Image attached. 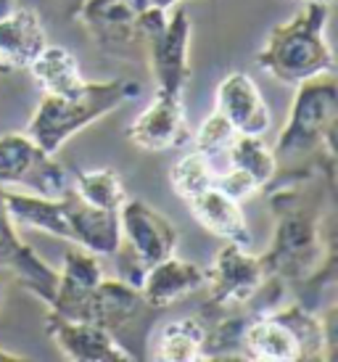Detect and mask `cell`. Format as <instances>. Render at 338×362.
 I'll use <instances>...</instances> for the list:
<instances>
[{"label": "cell", "instance_id": "1", "mask_svg": "<svg viewBox=\"0 0 338 362\" xmlns=\"http://www.w3.org/2000/svg\"><path fill=\"white\" fill-rule=\"evenodd\" d=\"M336 185V167H312L301 172H278L269 182L267 204L275 214L269 249L259 259L267 278L301 291V304L336 275L333 217H325Z\"/></svg>", "mask_w": 338, "mask_h": 362}, {"label": "cell", "instance_id": "2", "mask_svg": "<svg viewBox=\"0 0 338 362\" xmlns=\"http://www.w3.org/2000/svg\"><path fill=\"white\" fill-rule=\"evenodd\" d=\"M336 74H320L296 85L286 127L272 148L278 172H301L312 167H336L338 135ZM275 172V175H278Z\"/></svg>", "mask_w": 338, "mask_h": 362}, {"label": "cell", "instance_id": "3", "mask_svg": "<svg viewBox=\"0 0 338 362\" xmlns=\"http://www.w3.org/2000/svg\"><path fill=\"white\" fill-rule=\"evenodd\" d=\"M328 19L330 6L304 3L301 13L275 27L267 35V40L262 42L257 53L259 69L293 88L312 77L336 71V59L325 40Z\"/></svg>", "mask_w": 338, "mask_h": 362}, {"label": "cell", "instance_id": "4", "mask_svg": "<svg viewBox=\"0 0 338 362\" xmlns=\"http://www.w3.org/2000/svg\"><path fill=\"white\" fill-rule=\"evenodd\" d=\"M138 93L140 82L135 80H106L85 82L80 90L69 95H42L24 132L42 151L59 153L71 135L132 101Z\"/></svg>", "mask_w": 338, "mask_h": 362}, {"label": "cell", "instance_id": "5", "mask_svg": "<svg viewBox=\"0 0 338 362\" xmlns=\"http://www.w3.org/2000/svg\"><path fill=\"white\" fill-rule=\"evenodd\" d=\"M164 310L143 296L140 286L122 278H100L93 299V322H98L129 360H148L151 333Z\"/></svg>", "mask_w": 338, "mask_h": 362}, {"label": "cell", "instance_id": "6", "mask_svg": "<svg viewBox=\"0 0 338 362\" xmlns=\"http://www.w3.org/2000/svg\"><path fill=\"white\" fill-rule=\"evenodd\" d=\"M138 40H146L148 45L156 90L185 93L193 77L190 66L193 21L188 11L177 6H172V13L161 8L146 11L138 21Z\"/></svg>", "mask_w": 338, "mask_h": 362}, {"label": "cell", "instance_id": "7", "mask_svg": "<svg viewBox=\"0 0 338 362\" xmlns=\"http://www.w3.org/2000/svg\"><path fill=\"white\" fill-rule=\"evenodd\" d=\"M69 185V170L56 161V153L42 151L27 132L0 135V188H21L59 199Z\"/></svg>", "mask_w": 338, "mask_h": 362}, {"label": "cell", "instance_id": "8", "mask_svg": "<svg viewBox=\"0 0 338 362\" xmlns=\"http://www.w3.org/2000/svg\"><path fill=\"white\" fill-rule=\"evenodd\" d=\"M204 288L209 293V304L230 310V307H249L254 296L267 281L262 259L249 254V246L225 241L217 252L211 267L204 272Z\"/></svg>", "mask_w": 338, "mask_h": 362}, {"label": "cell", "instance_id": "9", "mask_svg": "<svg viewBox=\"0 0 338 362\" xmlns=\"http://www.w3.org/2000/svg\"><path fill=\"white\" fill-rule=\"evenodd\" d=\"M122 243H127L140 272L167 259L177 249V228L140 199H127L120 209Z\"/></svg>", "mask_w": 338, "mask_h": 362}, {"label": "cell", "instance_id": "10", "mask_svg": "<svg viewBox=\"0 0 338 362\" xmlns=\"http://www.w3.org/2000/svg\"><path fill=\"white\" fill-rule=\"evenodd\" d=\"M103 278V267L98 254L71 243V249L64 254V267L59 272L56 293L50 299V312L69 320H93V299Z\"/></svg>", "mask_w": 338, "mask_h": 362}, {"label": "cell", "instance_id": "11", "mask_svg": "<svg viewBox=\"0 0 338 362\" xmlns=\"http://www.w3.org/2000/svg\"><path fill=\"white\" fill-rule=\"evenodd\" d=\"M127 138L143 151H169L190 141V127L185 119L182 93L156 90L153 101L138 114L127 127Z\"/></svg>", "mask_w": 338, "mask_h": 362}, {"label": "cell", "instance_id": "12", "mask_svg": "<svg viewBox=\"0 0 338 362\" xmlns=\"http://www.w3.org/2000/svg\"><path fill=\"white\" fill-rule=\"evenodd\" d=\"M0 270L11 272L27 291L35 293L40 302L50 304L56 293L59 272L19 238L16 222L11 220L6 202H3V188H0Z\"/></svg>", "mask_w": 338, "mask_h": 362}, {"label": "cell", "instance_id": "13", "mask_svg": "<svg viewBox=\"0 0 338 362\" xmlns=\"http://www.w3.org/2000/svg\"><path fill=\"white\" fill-rule=\"evenodd\" d=\"M61 209L66 214L71 230V243H77L88 252L98 257H114L122 249V228H120V211L100 209L95 204L85 202L80 193L69 185L59 196Z\"/></svg>", "mask_w": 338, "mask_h": 362}, {"label": "cell", "instance_id": "14", "mask_svg": "<svg viewBox=\"0 0 338 362\" xmlns=\"http://www.w3.org/2000/svg\"><path fill=\"white\" fill-rule=\"evenodd\" d=\"M45 331L71 362H132L120 344L93 320H69L48 310Z\"/></svg>", "mask_w": 338, "mask_h": 362}, {"label": "cell", "instance_id": "15", "mask_svg": "<svg viewBox=\"0 0 338 362\" xmlns=\"http://www.w3.org/2000/svg\"><path fill=\"white\" fill-rule=\"evenodd\" d=\"M217 111L235 127L238 135H267L272 114L259 90V85L246 71H230L217 85Z\"/></svg>", "mask_w": 338, "mask_h": 362}, {"label": "cell", "instance_id": "16", "mask_svg": "<svg viewBox=\"0 0 338 362\" xmlns=\"http://www.w3.org/2000/svg\"><path fill=\"white\" fill-rule=\"evenodd\" d=\"M240 357L257 362H301V344L275 310L251 312L240 333Z\"/></svg>", "mask_w": 338, "mask_h": 362}, {"label": "cell", "instance_id": "17", "mask_svg": "<svg viewBox=\"0 0 338 362\" xmlns=\"http://www.w3.org/2000/svg\"><path fill=\"white\" fill-rule=\"evenodd\" d=\"M151 8H156L153 0H88L80 16L95 40L109 48L138 40V21Z\"/></svg>", "mask_w": 338, "mask_h": 362}, {"label": "cell", "instance_id": "18", "mask_svg": "<svg viewBox=\"0 0 338 362\" xmlns=\"http://www.w3.org/2000/svg\"><path fill=\"white\" fill-rule=\"evenodd\" d=\"M48 45V32L35 8H16L0 16V61L8 71L30 69L35 56Z\"/></svg>", "mask_w": 338, "mask_h": 362}, {"label": "cell", "instance_id": "19", "mask_svg": "<svg viewBox=\"0 0 338 362\" xmlns=\"http://www.w3.org/2000/svg\"><path fill=\"white\" fill-rule=\"evenodd\" d=\"M204 270L190 264V262L177 259L175 254L167 257V259L151 264L148 270L143 272L140 278V291L148 299L153 307L159 310H167L175 302L185 299L190 293H196L204 288Z\"/></svg>", "mask_w": 338, "mask_h": 362}, {"label": "cell", "instance_id": "20", "mask_svg": "<svg viewBox=\"0 0 338 362\" xmlns=\"http://www.w3.org/2000/svg\"><path fill=\"white\" fill-rule=\"evenodd\" d=\"M185 204H188L190 214L201 222V228L214 233L217 238L240 243V246H249L251 243L249 222H246V214H243L240 202L225 196L217 185H209L206 191L196 193Z\"/></svg>", "mask_w": 338, "mask_h": 362}, {"label": "cell", "instance_id": "21", "mask_svg": "<svg viewBox=\"0 0 338 362\" xmlns=\"http://www.w3.org/2000/svg\"><path fill=\"white\" fill-rule=\"evenodd\" d=\"M3 202L8 209L11 220L21 225V228H32V230H42L48 235H56L61 241L71 243V230L66 214L61 209L59 199H48V196H37V193L27 191H6L3 188Z\"/></svg>", "mask_w": 338, "mask_h": 362}, {"label": "cell", "instance_id": "22", "mask_svg": "<svg viewBox=\"0 0 338 362\" xmlns=\"http://www.w3.org/2000/svg\"><path fill=\"white\" fill-rule=\"evenodd\" d=\"M27 71L45 95H69V93H77L88 82L82 77L77 56L66 48H61V45H45L35 56Z\"/></svg>", "mask_w": 338, "mask_h": 362}, {"label": "cell", "instance_id": "23", "mask_svg": "<svg viewBox=\"0 0 338 362\" xmlns=\"http://www.w3.org/2000/svg\"><path fill=\"white\" fill-rule=\"evenodd\" d=\"M204 341H206V328L199 315L177 317L159 331L153 352H148V357L159 362H201L206 360Z\"/></svg>", "mask_w": 338, "mask_h": 362}, {"label": "cell", "instance_id": "24", "mask_svg": "<svg viewBox=\"0 0 338 362\" xmlns=\"http://www.w3.org/2000/svg\"><path fill=\"white\" fill-rule=\"evenodd\" d=\"M225 159H228V167H238L246 175H251L262 191L272 182L275 172H278V161H275L272 148L257 135H238L225 153Z\"/></svg>", "mask_w": 338, "mask_h": 362}, {"label": "cell", "instance_id": "25", "mask_svg": "<svg viewBox=\"0 0 338 362\" xmlns=\"http://www.w3.org/2000/svg\"><path fill=\"white\" fill-rule=\"evenodd\" d=\"M71 185H74V191L80 193L85 202L95 204V206H100V209L120 211L122 204L129 199L122 175L117 170H111V167L77 172V177L71 180Z\"/></svg>", "mask_w": 338, "mask_h": 362}, {"label": "cell", "instance_id": "26", "mask_svg": "<svg viewBox=\"0 0 338 362\" xmlns=\"http://www.w3.org/2000/svg\"><path fill=\"white\" fill-rule=\"evenodd\" d=\"M214 177H217V167L206 156H201L199 151L177 159L172 172H169L172 191L177 193L182 202H188L196 193L206 191L209 185H214Z\"/></svg>", "mask_w": 338, "mask_h": 362}, {"label": "cell", "instance_id": "27", "mask_svg": "<svg viewBox=\"0 0 338 362\" xmlns=\"http://www.w3.org/2000/svg\"><path fill=\"white\" fill-rule=\"evenodd\" d=\"M190 138L196 143V151H199L201 156H206V159L214 164V159H225V153H228V148L233 146V141L238 138V132H235V127L214 109L209 117L199 124L196 135H190Z\"/></svg>", "mask_w": 338, "mask_h": 362}, {"label": "cell", "instance_id": "28", "mask_svg": "<svg viewBox=\"0 0 338 362\" xmlns=\"http://www.w3.org/2000/svg\"><path fill=\"white\" fill-rule=\"evenodd\" d=\"M214 185H217L225 196L235 199V202H246V199H251V196L262 193L257 180H254L251 175H246L243 170H238V167H228L225 172H217Z\"/></svg>", "mask_w": 338, "mask_h": 362}, {"label": "cell", "instance_id": "29", "mask_svg": "<svg viewBox=\"0 0 338 362\" xmlns=\"http://www.w3.org/2000/svg\"><path fill=\"white\" fill-rule=\"evenodd\" d=\"M19 6V0H0V16H6Z\"/></svg>", "mask_w": 338, "mask_h": 362}, {"label": "cell", "instance_id": "30", "mask_svg": "<svg viewBox=\"0 0 338 362\" xmlns=\"http://www.w3.org/2000/svg\"><path fill=\"white\" fill-rule=\"evenodd\" d=\"M27 357H21V354H11L6 349H0V362H24Z\"/></svg>", "mask_w": 338, "mask_h": 362}, {"label": "cell", "instance_id": "31", "mask_svg": "<svg viewBox=\"0 0 338 362\" xmlns=\"http://www.w3.org/2000/svg\"><path fill=\"white\" fill-rule=\"evenodd\" d=\"M153 3H156V8L169 11L172 6H177V3H182V0H153Z\"/></svg>", "mask_w": 338, "mask_h": 362}, {"label": "cell", "instance_id": "32", "mask_svg": "<svg viewBox=\"0 0 338 362\" xmlns=\"http://www.w3.org/2000/svg\"><path fill=\"white\" fill-rule=\"evenodd\" d=\"M301 3H320V6H330V8H333L336 0H301Z\"/></svg>", "mask_w": 338, "mask_h": 362}, {"label": "cell", "instance_id": "33", "mask_svg": "<svg viewBox=\"0 0 338 362\" xmlns=\"http://www.w3.org/2000/svg\"><path fill=\"white\" fill-rule=\"evenodd\" d=\"M0 74H11V71L6 69V64H3V61H0Z\"/></svg>", "mask_w": 338, "mask_h": 362}, {"label": "cell", "instance_id": "34", "mask_svg": "<svg viewBox=\"0 0 338 362\" xmlns=\"http://www.w3.org/2000/svg\"><path fill=\"white\" fill-rule=\"evenodd\" d=\"M0 302H3V281H0Z\"/></svg>", "mask_w": 338, "mask_h": 362}]
</instances>
